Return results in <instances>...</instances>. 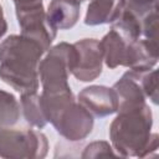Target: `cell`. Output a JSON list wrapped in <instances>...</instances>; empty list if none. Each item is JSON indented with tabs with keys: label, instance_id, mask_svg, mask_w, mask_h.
Masks as SVG:
<instances>
[{
	"label": "cell",
	"instance_id": "obj_1",
	"mask_svg": "<svg viewBox=\"0 0 159 159\" xmlns=\"http://www.w3.org/2000/svg\"><path fill=\"white\" fill-rule=\"evenodd\" d=\"M46 51L35 40L10 35L0 42V80L16 92H36L40 87L39 65Z\"/></svg>",
	"mask_w": 159,
	"mask_h": 159
},
{
	"label": "cell",
	"instance_id": "obj_2",
	"mask_svg": "<svg viewBox=\"0 0 159 159\" xmlns=\"http://www.w3.org/2000/svg\"><path fill=\"white\" fill-rule=\"evenodd\" d=\"M152 127L153 113L147 103L118 111L109 125L111 145L119 157L147 158Z\"/></svg>",
	"mask_w": 159,
	"mask_h": 159
},
{
	"label": "cell",
	"instance_id": "obj_3",
	"mask_svg": "<svg viewBox=\"0 0 159 159\" xmlns=\"http://www.w3.org/2000/svg\"><path fill=\"white\" fill-rule=\"evenodd\" d=\"M103 63L111 70L119 66L137 71H149L155 67L159 58L158 42L147 39L137 41L124 40L117 31L111 29L99 41Z\"/></svg>",
	"mask_w": 159,
	"mask_h": 159
},
{
	"label": "cell",
	"instance_id": "obj_4",
	"mask_svg": "<svg viewBox=\"0 0 159 159\" xmlns=\"http://www.w3.org/2000/svg\"><path fill=\"white\" fill-rule=\"evenodd\" d=\"M76 62L73 43L60 42L51 46L39 65V78L42 93H58L71 91L70 73Z\"/></svg>",
	"mask_w": 159,
	"mask_h": 159
},
{
	"label": "cell",
	"instance_id": "obj_5",
	"mask_svg": "<svg viewBox=\"0 0 159 159\" xmlns=\"http://www.w3.org/2000/svg\"><path fill=\"white\" fill-rule=\"evenodd\" d=\"M48 148L47 137L37 129L9 127L0 130V158L42 159Z\"/></svg>",
	"mask_w": 159,
	"mask_h": 159
},
{
	"label": "cell",
	"instance_id": "obj_6",
	"mask_svg": "<svg viewBox=\"0 0 159 159\" xmlns=\"http://www.w3.org/2000/svg\"><path fill=\"white\" fill-rule=\"evenodd\" d=\"M51 124L66 140L80 142L92 133L94 117L76 99L62 109Z\"/></svg>",
	"mask_w": 159,
	"mask_h": 159
},
{
	"label": "cell",
	"instance_id": "obj_7",
	"mask_svg": "<svg viewBox=\"0 0 159 159\" xmlns=\"http://www.w3.org/2000/svg\"><path fill=\"white\" fill-rule=\"evenodd\" d=\"M15 14L20 34L37 41L47 52L56 39L57 30L50 24L43 4L25 9H15Z\"/></svg>",
	"mask_w": 159,
	"mask_h": 159
},
{
	"label": "cell",
	"instance_id": "obj_8",
	"mask_svg": "<svg viewBox=\"0 0 159 159\" xmlns=\"http://www.w3.org/2000/svg\"><path fill=\"white\" fill-rule=\"evenodd\" d=\"M76 48V62L71 71L80 82L97 80L103 68V56L97 39H82L73 43Z\"/></svg>",
	"mask_w": 159,
	"mask_h": 159
},
{
	"label": "cell",
	"instance_id": "obj_9",
	"mask_svg": "<svg viewBox=\"0 0 159 159\" xmlns=\"http://www.w3.org/2000/svg\"><path fill=\"white\" fill-rule=\"evenodd\" d=\"M77 101L94 117L104 118L118 112V97L112 87L92 84L77 94Z\"/></svg>",
	"mask_w": 159,
	"mask_h": 159
},
{
	"label": "cell",
	"instance_id": "obj_10",
	"mask_svg": "<svg viewBox=\"0 0 159 159\" xmlns=\"http://www.w3.org/2000/svg\"><path fill=\"white\" fill-rule=\"evenodd\" d=\"M144 71L128 70L112 86L118 97V111L133 108L147 103V98L140 86V77Z\"/></svg>",
	"mask_w": 159,
	"mask_h": 159
},
{
	"label": "cell",
	"instance_id": "obj_11",
	"mask_svg": "<svg viewBox=\"0 0 159 159\" xmlns=\"http://www.w3.org/2000/svg\"><path fill=\"white\" fill-rule=\"evenodd\" d=\"M46 15L57 31L70 30L80 20L81 2L78 0H51Z\"/></svg>",
	"mask_w": 159,
	"mask_h": 159
},
{
	"label": "cell",
	"instance_id": "obj_12",
	"mask_svg": "<svg viewBox=\"0 0 159 159\" xmlns=\"http://www.w3.org/2000/svg\"><path fill=\"white\" fill-rule=\"evenodd\" d=\"M125 0H91L83 22L88 26L113 24L122 15Z\"/></svg>",
	"mask_w": 159,
	"mask_h": 159
},
{
	"label": "cell",
	"instance_id": "obj_13",
	"mask_svg": "<svg viewBox=\"0 0 159 159\" xmlns=\"http://www.w3.org/2000/svg\"><path fill=\"white\" fill-rule=\"evenodd\" d=\"M20 109L25 120L36 129H42L47 124V119L43 114L40 94L36 92H26L20 96Z\"/></svg>",
	"mask_w": 159,
	"mask_h": 159
},
{
	"label": "cell",
	"instance_id": "obj_14",
	"mask_svg": "<svg viewBox=\"0 0 159 159\" xmlns=\"http://www.w3.org/2000/svg\"><path fill=\"white\" fill-rule=\"evenodd\" d=\"M111 29L117 31L124 40L127 41H137L142 37V25L140 19L135 16L132 11L127 10L124 7L122 15L116 20L113 24H111Z\"/></svg>",
	"mask_w": 159,
	"mask_h": 159
},
{
	"label": "cell",
	"instance_id": "obj_15",
	"mask_svg": "<svg viewBox=\"0 0 159 159\" xmlns=\"http://www.w3.org/2000/svg\"><path fill=\"white\" fill-rule=\"evenodd\" d=\"M21 109L17 98L0 88V130L14 127L20 119Z\"/></svg>",
	"mask_w": 159,
	"mask_h": 159
},
{
	"label": "cell",
	"instance_id": "obj_16",
	"mask_svg": "<svg viewBox=\"0 0 159 159\" xmlns=\"http://www.w3.org/2000/svg\"><path fill=\"white\" fill-rule=\"evenodd\" d=\"M140 86L144 92L147 99H149L153 104H158V71L152 68L149 71H144L140 77Z\"/></svg>",
	"mask_w": 159,
	"mask_h": 159
},
{
	"label": "cell",
	"instance_id": "obj_17",
	"mask_svg": "<svg viewBox=\"0 0 159 159\" xmlns=\"http://www.w3.org/2000/svg\"><path fill=\"white\" fill-rule=\"evenodd\" d=\"M99 157H117L113 147L106 140H96L87 144L81 154V158H99Z\"/></svg>",
	"mask_w": 159,
	"mask_h": 159
},
{
	"label": "cell",
	"instance_id": "obj_18",
	"mask_svg": "<svg viewBox=\"0 0 159 159\" xmlns=\"http://www.w3.org/2000/svg\"><path fill=\"white\" fill-rule=\"evenodd\" d=\"M142 37L153 42H158V7L148 12L140 19Z\"/></svg>",
	"mask_w": 159,
	"mask_h": 159
},
{
	"label": "cell",
	"instance_id": "obj_19",
	"mask_svg": "<svg viewBox=\"0 0 159 159\" xmlns=\"http://www.w3.org/2000/svg\"><path fill=\"white\" fill-rule=\"evenodd\" d=\"M158 7V0H125V9L142 19Z\"/></svg>",
	"mask_w": 159,
	"mask_h": 159
},
{
	"label": "cell",
	"instance_id": "obj_20",
	"mask_svg": "<svg viewBox=\"0 0 159 159\" xmlns=\"http://www.w3.org/2000/svg\"><path fill=\"white\" fill-rule=\"evenodd\" d=\"M12 2L15 5V9H25L43 4L42 0H12Z\"/></svg>",
	"mask_w": 159,
	"mask_h": 159
},
{
	"label": "cell",
	"instance_id": "obj_21",
	"mask_svg": "<svg viewBox=\"0 0 159 159\" xmlns=\"http://www.w3.org/2000/svg\"><path fill=\"white\" fill-rule=\"evenodd\" d=\"M6 31H7V22H6L5 15H4L2 6L0 4V40L4 37V35L6 34Z\"/></svg>",
	"mask_w": 159,
	"mask_h": 159
},
{
	"label": "cell",
	"instance_id": "obj_22",
	"mask_svg": "<svg viewBox=\"0 0 159 159\" xmlns=\"http://www.w3.org/2000/svg\"><path fill=\"white\" fill-rule=\"evenodd\" d=\"M80 2H83V1H87V0H78Z\"/></svg>",
	"mask_w": 159,
	"mask_h": 159
}]
</instances>
